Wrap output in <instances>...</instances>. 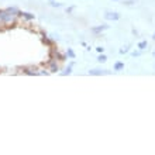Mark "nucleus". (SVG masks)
<instances>
[{
	"instance_id": "obj_1",
	"label": "nucleus",
	"mask_w": 155,
	"mask_h": 155,
	"mask_svg": "<svg viewBox=\"0 0 155 155\" xmlns=\"http://www.w3.org/2000/svg\"><path fill=\"white\" fill-rule=\"evenodd\" d=\"M17 21H18V16H14L10 12H7V8L0 10V24L2 25L12 27V25L17 24Z\"/></svg>"
},
{
	"instance_id": "obj_2",
	"label": "nucleus",
	"mask_w": 155,
	"mask_h": 155,
	"mask_svg": "<svg viewBox=\"0 0 155 155\" xmlns=\"http://www.w3.org/2000/svg\"><path fill=\"white\" fill-rule=\"evenodd\" d=\"M49 58H54V59H57L58 62H64L66 59V55L65 54H62L61 51L55 47H51L49 48Z\"/></svg>"
},
{
	"instance_id": "obj_3",
	"label": "nucleus",
	"mask_w": 155,
	"mask_h": 155,
	"mask_svg": "<svg viewBox=\"0 0 155 155\" xmlns=\"http://www.w3.org/2000/svg\"><path fill=\"white\" fill-rule=\"evenodd\" d=\"M44 66L49 71V74H55V72L59 71V62H58L57 59H54V58H49Z\"/></svg>"
},
{
	"instance_id": "obj_4",
	"label": "nucleus",
	"mask_w": 155,
	"mask_h": 155,
	"mask_svg": "<svg viewBox=\"0 0 155 155\" xmlns=\"http://www.w3.org/2000/svg\"><path fill=\"white\" fill-rule=\"evenodd\" d=\"M23 74L25 75H38V68L37 66H24L23 68Z\"/></svg>"
},
{
	"instance_id": "obj_5",
	"label": "nucleus",
	"mask_w": 155,
	"mask_h": 155,
	"mask_svg": "<svg viewBox=\"0 0 155 155\" xmlns=\"http://www.w3.org/2000/svg\"><path fill=\"white\" fill-rule=\"evenodd\" d=\"M104 18L109 21H117L118 18H120V14L116 12H107L106 14H104Z\"/></svg>"
},
{
	"instance_id": "obj_6",
	"label": "nucleus",
	"mask_w": 155,
	"mask_h": 155,
	"mask_svg": "<svg viewBox=\"0 0 155 155\" xmlns=\"http://www.w3.org/2000/svg\"><path fill=\"white\" fill-rule=\"evenodd\" d=\"M89 75H93V76H100V75H110V71L107 69H90Z\"/></svg>"
},
{
	"instance_id": "obj_7",
	"label": "nucleus",
	"mask_w": 155,
	"mask_h": 155,
	"mask_svg": "<svg viewBox=\"0 0 155 155\" xmlns=\"http://www.w3.org/2000/svg\"><path fill=\"white\" fill-rule=\"evenodd\" d=\"M18 18H21L23 21H31L35 18V16L31 14V13H20V17H18Z\"/></svg>"
},
{
	"instance_id": "obj_8",
	"label": "nucleus",
	"mask_w": 155,
	"mask_h": 155,
	"mask_svg": "<svg viewBox=\"0 0 155 155\" xmlns=\"http://www.w3.org/2000/svg\"><path fill=\"white\" fill-rule=\"evenodd\" d=\"M107 28H109V25L102 24V25H97V27H93V28H92V33L93 34H100V33H103V31H106Z\"/></svg>"
},
{
	"instance_id": "obj_9",
	"label": "nucleus",
	"mask_w": 155,
	"mask_h": 155,
	"mask_svg": "<svg viewBox=\"0 0 155 155\" xmlns=\"http://www.w3.org/2000/svg\"><path fill=\"white\" fill-rule=\"evenodd\" d=\"M42 42H44L45 45H47V47H49V48H51V47H54V41L51 40V38H48V37H42Z\"/></svg>"
},
{
	"instance_id": "obj_10",
	"label": "nucleus",
	"mask_w": 155,
	"mask_h": 155,
	"mask_svg": "<svg viewBox=\"0 0 155 155\" xmlns=\"http://www.w3.org/2000/svg\"><path fill=\"white\" fill-rule=\"evenodd\" d=\"M72 68H74V62H71L69 65H68V68H66V69L62 72V75H64V76H65V75H69L71 72H72Z\"/></svg>"
},
{
	"instance_id": "obj_11",
	"label": "nucleus",
	"mask_w": 155,
	"mask_h": 155,
	"mask_svg": "<svg viewBox=\"0 0 155 155\" xmlns=\"http://www.w3.org/2000/svg\"><path fill=\"white\" fill-rule=\"evenodd\" d=\"M147 45H148V42H147V41H140V42H138V45H137V47H138V49H140V51H144V49L147 48Z\"/></svg>"
},
{
	"instance_id": "obj_12",
	"label": "nucleus",
	"mask_w": 155,
	"mask_h": 155,
	"mask_svg": "<svg viewBox=\"0 0 155 155\" xmlns=\"http://www.w3.org/2000/svg\"><path fill=\"white\" fill-rule=\"evenodd\" d=\"M123 69H124V64H123V62H116L114 71H123Z\"/></svg>"
},
{
	"instance_id": "obj_13",
	"label": "nucleus",
	"mask_w": 155,
	"mask_h": 155,
	"mask_svg": "<svg viewBox=\"0 0 155 155\" xmlns=\"http://www.w3.org/2000/svg\"><path fill=\"white\" fill-rule=\"evenodd\" d=\"M66 57H69L71 59H75V57H76V55H75L74 49H72V48H68V51H66Z\"/></svg>"
},
{
	"instance_id": "obj_14",
	"label": "nucleus",
	"mask_w": 155,
	"mask_h": 155,
	"mask_svg": "<svg viewBox=\"0 0 155 155\" xmlns=\"http://www.w3.org/2000/svg\"><path fill=\"white\" fill-rule=\"evenodd\" d=\"M97 61H99V62H100V64H102V62H106V61H107V58H106V55H103V54H102V55H99V58H97Z\"/></svg>"
},
{
	"instance_id": "obj_15",
	"label": "nucleus",
	"mask_w": 155,
	"mask_h": 155,
	"mask_svg": "<svg viewBox=\"0 0 155 155\" xmlns=\"http://www.w3.org/2000/svg\"><path fill=\"white\" fill-rule=\"evenodd\" d=\"M49 4H51L52 7H61V6H62L61 3H57V2H54V0H51V2H49Z\"/></svg>"
},
{
	"instance_id": "obj_16",
	"label": "nucleus",
	"mask_w": 155,
	"mask_h": 155,
	"mask_svg": "<svg viewBox=\"0 0 155 155\" xmlns=\"http://www.w3.org/2000/svg\"><path fill=\"white\" fill-rule=\"evenodd\" d=\"M128 52V47H124V48L120 49V54H127Z\"/></svg>"
},
{
	"instance_id": "obj_17",
	"label": "nucleus",
	"mask_w": 155,
	"mask_h": 155,
	"mask_svg": "<svg viewBox=\"0 0 155 155\" xmlns=\"http://www.w3.org/2000/svg\"><path fill=\"white\" fill-rule=\"evenodd\" d=\"M141 55V51H134L133 52V57H140Z\"/></svg>"
},
{
	"instance_id": "obj_18",
	"label": "nucleus",
	"mask_w": 155,
	"mask_h": 155,
	"mask_svg": "<svg viewBox=\"0 0 155 155\" xmlns=\"http://www.w3.org/2000/svg\"><path fill=\"white\" fill-rule=\"evenodd\" d=\"M133 3H134V0H127V2H124V4H127V6H131Z\"/></svg>"
},
{
	"instance_id": "obj_19",
	"label": "nucleus",
	"mask_w": 155,
	"mask_h": 155,
	"mask_svg": "<svg viewBox=\"0 0 155 155\" xmlns=\"http://www.w3.org/2000/svg\"><path fill=\"white\" fill-rule=\"evenodd\" d=\"M96 51H97V52H100V54H102L103 51H104V48H103V47H97V48H96Z\"/></svg>"
},
{
	"instance_id": "obj_20",
	"label": "nucleus",
	"mask_w": 155,
	"mask_h": 155,
	"mask_svg": "<svg viewBox=\"0 0 155 155\" xmlns=\"http://www.w3.org/2000/svg\"><path fill=\"white\" fill-rule=\"evenodd\" d=\"M74 12V7H69V8H66V13H72Z\"/></svg>"
},
{
	"instance_id": "obj_21",
	"label": "nucleus",
	"mask_w": 155,
	"mask_h": 155,
	"mask_svg": "<svg viewBox=\"0 0 155 155\" xmlns=\"http://www.w3.org/2000/svg\"><path fill=\"white\" fill-rule=\"evenodd\" d=\"M152 40H155V34H154V35H152Z\"/></svg>"
},
{
	"instance_id": "obj_22",
	"label": "nucleus",
	"mask_w": 155,
	"mask_h": 155,
	"mask_svg": "<svg viewBox=\"0 0 155 155\" xmlns=\"http://www.w3.org/2000/svg\"><path fill=\"white\" fill-rule=\"evenodd\" d=\"M152 55H154V57H155V51H154V52H152Z\"/></svg>"
},
{
	"instance_id": "obj_23",
	"label": "nucleus",
	"mask_w": 155,
	"mask_h": 155,
	"mask_svg": "<svg viewBox=\"0 0 155 155\" xmlns=\"http://www.w3.org/2000/svg\"><path fill=\"white\" fill-rule=\"evenodd\" d=\"M114 2H117V0H114Z\"/></svg>"
}]
</instances>
